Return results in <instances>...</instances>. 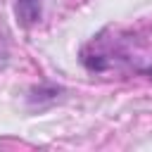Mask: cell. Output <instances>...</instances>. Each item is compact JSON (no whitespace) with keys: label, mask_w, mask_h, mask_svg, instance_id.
<instances>
[{"label":"cell","mask_w":152,"mask_h":152,"mask_svg":"<svg viewBox=\"0 0 152 152\" xmlns=\"http://www.w3.org/2000/svg\"><path fill=\"white\" fill-rule=\"evenodd\" d=\"M145 74H147V76L152 78V66H147V69H145Z\"/></svg>","instance_id":"3957f363"},{"label":"cell","mask_w":152,"mask_h":152,"mask_svg":"<svg viewBox=\"0 0 152 152\" xmlns=\"http://www.w3.org/2000/svg\"><path fill=\"white\" fill-rule=\"evenodd\" d=\"M7 59H10V50H7V43H5V38L0 36V69L7 64Z\"/></svg>","instance_id":"7a4b0ae2"},{"label":"cell","mask_w":152,"mask_h":152,"mask_svg":"<svg viewBox=\"0 0 152 152\" xmlns=\"http://www.w3.org/2000/svg\"><path fill=\"white\" fill-rule=\"evenodd\" d=\"M14 12H17V21L28 28L33 24L40 21V14H43V2L40 0H17L14 2Z\"/></svg>","instance_id":"6da1fadb"}]
</instances>
